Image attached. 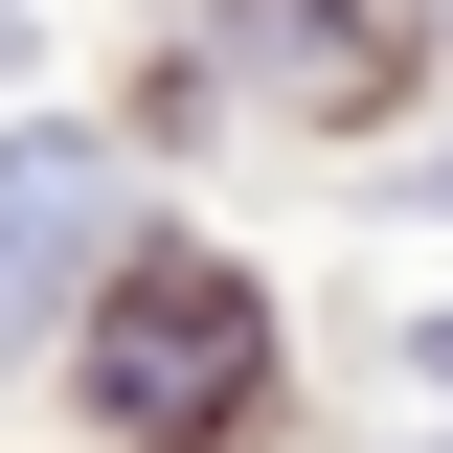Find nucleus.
Instances as JSON below:
<instances>
[{
  "mask_svg": "<svg viewBox=\"0 0 453 453\" xmlns=\"http://www.w3.org/2000/svg\"><path fill=\"white\" fill-rule=\"evenodd\" d=\"M91 408H113L136 453H226L250 408H273V318H250V273L136 250V273L91 295Z\"/></svg>",
  "mask_w": 453,
  "mask_h": 453,
  "instance_id": "1",
  "label": "nucleus"
},
{
  "mask_svg": "<svg viewBox=\"0 0 453 453\" xmlns=\"http://www.w3.org/2000/svg\"><path fill=\"white\" fill-rule=\"evenodd\" d=\"M91 226H113V159H91V136H0V363L68 318Z\"/></svg>",
  "mask_w": 453,
  "mask_h": 453,
  "instance_id": "2",
  "label": "nucleus"
},
{
  "mask_svg": "<svg viewBox=\"0 0 453 453\" xmlns=\"http://www.w3.org/2000/svg\"><path fill=\"white\" fill-rule=\"evenodd\" d=\"M273 91H386V0H250Z\"/></svg>",
  "mask_w": 453,
  "mask_h": 453,
  "instance_id": "3",
  "label": "nucleus"
},
{
  "mask_svg": "<svg viewBox=\"0 0 453 453\" xmlns=\"http://www.w3.org/2000/svg\"><path fill=\"white\" fill-rule=\"evenodd\" d=\"M408 363H431V386H453V318H431V340H408Z\"/></svg>",
  "mask_w": 453,
  "mask_h": 453,
  "instance_id": "4",
  "label": "nucleus"
}]
</instances>
